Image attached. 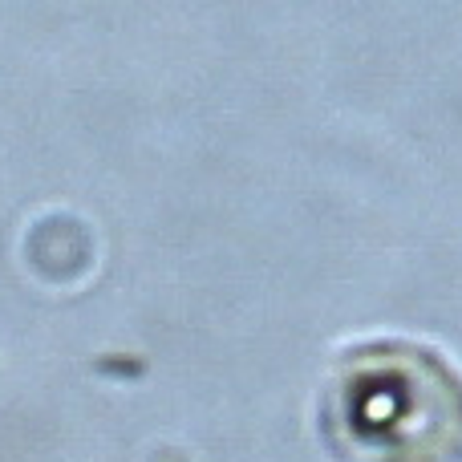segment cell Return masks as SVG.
I'll list each match as a JSON object with an SVG mask.
<instances>
[{
  "label": "cell",
  "instance_id": "cell-1",
  "mask_svg": "<svg viewBox=\"0 0 462 462\" xmlns=\"http://www.w3.org/2000/svg\"><path fill=\"white\" fill-rule=\"evenodd\" d=\"M345 439L369 462H458L462 385L422 349L361 357L337 390Z\"/></svg>",
  "mask_w": 462,
  "mask_h": 462
}]
</instances>
